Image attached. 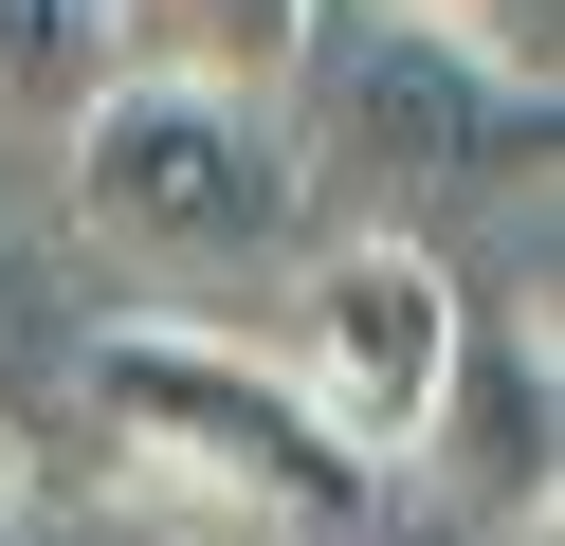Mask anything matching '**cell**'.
<instances>
[{
	"mask_svg": "<svg viewBox=\"0 0 565 546\" xmlns=\"http://www.w3.org/2000/svg\"><path fill=\"white\" fill-rule=\"evenodd\" d=\"M92 437H110V473L147 510H183L220 546H347L365 492H383L292 400V364L237 346V328H201V310H110L92 328Z\"/></svg>",
	"mask_w": 565,
	"mask_h": 546,
	"instance_id": "1",
	"label": "cell"
},
{
	"mask_svg": "<svg viewBox=\"0 0 565 546\" xmlns=\"http://www.w3.org/2000/svg\"><path fill=\"white\" fill-rule=\"evenodd\" d=\"M74 218L128 274H274L310 237V146L274 92H220V73H110L74 109Z\"/></svg>",
	"mask_w": 565,
	"mask_h": 546,
	"instance_id": "2",
	"label": "cell"
},
{
	"mask_svg": "<svg viewBox=\"0 0 565 546\" xmlns=\"http://www.w3.org/2000/svg\"><path fill=\"white\" fill-rule=\"evenodd\" d=\"M274 109H292L310 182L347 164L365 201H456V182L547 164V109H529L456 19H402V0H310V36H292V73H274Z\"/></svg>",
	"mask_w": 565,
	"mask_h": 546,
	"instance_id": "3",
	"label": "cell"
},
{
	"mask_svg": "<svg viewBox=\"0 0 565 546\" xmlns=\"http://www.w3.org/2000/svg\"><path fill=\"white\" fill-rule=\"evenodd\" d=\"M456 346H475L456 255L419 237V218H347V237L292 274V346H274V364H292V400H310L365 473H402L419 419H438V383H456Z\"/></svg>",
	"mask_w": 565,
	"mask_h": 546,
	"instance_id": "4",
	"label": "cell"
},
{
	"mask_svg": "<svg viewBox=\"0 0 565 546\" xmlns=\"http://www.w3.org/2000/svg\"><path fill=\"white\" fill-rule=\"evenodd\" d=\"M475 528H547V473H565V364H547V291H529V328H492V346H456L438 419H419V456Z\"/></svg>",
	"mask_w": 565,
	"mask_h": 546,
	"instance_id": "5",
	"label": "cell"
},
{
	"mask_svg": "<svg viewBox=\"0 0 565 546\" xmlns=\"http://www.w3.org/2000/svg\"><path fill=\"white\" fill-rule=\"evenodd\" d=\"M128 73H220V92H274L310 36V0H110Z\"/></svg>",
	"mask_w": 565,
	"mask_h": 546,
	"instance_id": "6",
	"label": "cell"
},
{
	"mask_svg": "<svg viewBox=\"0 0 565 546\" xmlns=\"http://www.w3.org/2000/svg\"><path fill=\"white\" fill-rule=\"evenodd\" d=\"M110 73H128L110 0H0V128H74Z\"/></svg>",
	"mask_w": 565,
	"mask_h": 546,
	"instance_id": "7",
	"label": "cell"
},
{
	"mask_svg": "<svg viewBox=\"0 0 565 546\" xmlns=\"http://www.w3.org/2000/svg\"><path fill=\"white\" fill-rule=\"evenodd\" d=\"M402 19H456V36H475V55L529 92V109H547V0H402Z\"/></svg>",
	"mask_w": 565,
	"mask_h": 546,
	"instance_id": "8",
	"label": "cell"
},
{
	"mask_svg": "<svg viewBox=\"0 0 565 546\" xmlns=\"http://www.w3.org/2000/svg\"><path fill=\"white\" fill-rule=\"evenodd\" d=\"M38 528V456H19V419H0V546Z\"/></svg>",
	"mask_w": 565,
	"mask_h": 546,
	"instance_id": "9",
	"label": "cell"
}]
</instances>
